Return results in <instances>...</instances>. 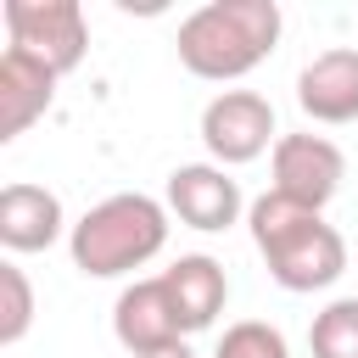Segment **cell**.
Instances as JSON below:
<instances>
[{
	"label": "cell",
	"mask_w": 358,
	"mask_h": 358,
	"mask_svg": "<svg viewBox=\"0 0 358 358\" xmlns=\"http://www.w3.org/2000/svg\"><path fill=\"white\" fill-rule=\"evenodd\" d=\"M241 185L229 179V168L218 162H179L168 173V213L185 224V229H201V235H218L241 218Z\"/></svg>",
	"instance_id": "7"
},
{
	"label": "cell",
	"mask_w": 358,
	"mask_h": 358,
	"mask_svg": "<svg viewBox=\"0 0 358 358\" xmlns=\"http://www.w3.org/2000/svg\"><path fill=\"white\" fill-rule=\"evenodd\" d=\"M0 17H6V34H11V50L45 62L56 78L73 73L90 50V22H84L78 0H6Z\"/></svg>",
	"instance_id": "4"
},
{
	"label": "cell",
	"mask_w": 358,
	"mask_h": 358,
	"mask_svg": "<svg viewBox=\"0 0 358 358\" xmlns=\"http://www.w3.org/2000/svg\"><path fill=\"white\" fill-rule=\"evenodd\" d=\"M201 145H207V157L218 168H241V162H257L263 151H274L280 134H274L268 95H257V90H218L201 106Z\"/></svg>",
	"instance_id": "5"
},
{
	"label": "cell",
	"mask_w": 358,
	"mask_h": 358,
	"mask_svg": "<svg viewBox=\"0 0 358 358\" xmlns=\"http://www.w3.org/2000/svg\"><path fill=\"white\" fill-rule=\"evenodd\" d=\"M280 28H285V17L274 0H207L201 11H190L179 22L173 45H179L185 73H196L207 84H229L274 56Z\"/></svg>",
	"instance_id": "2"
},
{
	"label": "cell",
	"mask_w": 358,
	"mask_h": 358,
	"mask_svg": "<svg viewBox=\"0 0 358 358\" xmlns=\"http://www.w3.org/2000/svg\"><path fill=\"white\" fill-rule=\"evenodd\" d=\"M112 336L129 347V358L185 341V330H179V313H173V302H168L162 274H157V280H134V285H123V291H117V302H112Z\"/></svg>",
	"instance_id": "8"
},
{
	"label": "cell",
	"mask_w": 358,
	"mask_h": 358,
	"mask_svg": "<svg viewBox=\"0 0 358 358\" xmlns=\"http://www.w3.org/2000/svg\"><path fill=\"white\" fill-rule=\"evenodd\" d=\"M50 95H56V73L6 45L0 50V140H17L28 123H39Z\"/></svg>",
	"instance_id": "12"
},
{
	"label": "cell",
	"mask_w": 358,
	"mask_h": 358,
	"mask_svg": "<svg viewBox=\"0 0 358 358\" xmlns=\"http://www.w3.org/2000/svg\"><path fill=\"white\" fill-rule=\"evenodd\" d=\"M62 229H67V213H62L56 190L28 185V179L0 190V246L6 252H45L62 241Z\"/></svg>",
	"instance_id": "10"
},
{
	"label": "cell",
	"mask_w": 358,
	"mask_h": 358,
	"mask_svg": "<svg viewBox=\"0 0 358 358\" xmlns=\"http://www.w3.org/2000/svg\"><path fill=\"white\" fill-rule=\"evenodd\" d=\"M313 358H358V296H336L324 313L308 324Z\"/></svg>",
	"instance_id": "13"
},
{
	"label": "cell",
	"mask_w": 358,
	"mask_h": 358,
	"mask_svg": "<svg viewBox=\"0 0 358 358\" xmlns=\"http://www.w3.org/2000/svg\"><path fill=\"white\" fill-rule=\"evenodd\" d=\"M140 358H196L185 341H173V347H157V352H140Z\"/></svg>",
	"instance_id": "16"
},
{
	"label": "cell",
	"mask_w": 358,
	"mask_h": 358,
	"mask_svg": "<svg viewBox=\"0 0 358 358\" xmlns=\"http://www.w3.org/2000/svg\"><path fill=\"white\" fill-rule=\"evenodd\" d=\"M168 246V207L157 196L140 190H117L106 201H95L73 229H67V252L73 268L90 280H117L134 274L140 263H151Z\"/></svg>",
	"instance_id": "3"
},
{
	"label": "cell",
	"mask_w": 358,
	"mask_h": 358,
	"mask_svg": "<svg viewBox=\"0 0 358 358\" xmlns=\"http://www.w3.org/2000/svg\"><path fill=\"white\" fill-rule=\"evenodd\" d=\"M213 358H291V347H285V336L268 319H241V324L224 330Z\"/></svg>",
	"instance_id": "15"
},
{
	"label": "cell",
	"mask_w": 358,
	"mask_h": 358,
	"mask_svg": "<svg viewBox=\"0 0 358 358\" xmlns=\"http://www.w3.org/2000/svg\"><path fill=\"white\" fill-rule=\"evenodd\" d=\"M34 324V285L17 263H0V347H17Z\"/></svg>",
	"instance_id": "14"
},
{
	"label": "cell",
	"mask_w": 358,
	"mask_h": 358,
	"mask_svg": "<svg viewBox=\"0 0 358 358\" xmlns=\"http://www.w3.org/2000/svg\"><path fill=\"white\" fill-rule=\"evenodd\" d=\"M296 106L313 123H352L358 117V50L330 45L296 73Z\"/></svg>",
	"instance_id": "9"
},
{
	"label": "cell",
	"mask_w": 358,
	"mask_h": 358,
	"mask_svg": "<svg viewBox=\"0 0 358 358\" xmlns=\"http://www.w3.org/2000/svg\"><path fill=\"white\" fill-rule=\"evenodd\" d=\"M162 285H168V302H173L185 336L207 330V324L224 313V302H229V274H224V263L207 257V252H185L173 268H162Z\"/></svg>",
	"instance_id": "11"
},
{
	"label": "cell",
	"mask_w": 358,
	"mask_h": 358,
	"mask_svg": "<svg viewBox=\"0 0 358 358\" xmlns=\"http://www.w3.org/2000/svg\"><path fill=\"white\" fill-rule=\"evenodd\" d=\"M246 229L252 246L263 252V268L280 291H324L347 274V241L336 224H324V213L285 201L280 190H263L246 207Z\"/></svg>",
	"instance_id": "1"
},
{
	"label": "cell",
	"mask_w": 358,
	"mask_h": 358,
	"mask_svg": "<svg viewBox=\"0 0 358 358\" xmlns=\"http://www.w3.org/2000/svg\"><path fill=\"white\" fill-rule=\"evenodd\" d=\"M341 179H347V157H341L336 140H324V134H280V145H274V185L268 190H280L296 207L324 213L330 196L341 190Z\"/></svg>",
	"instance_id": "6"
}]
</instances>
